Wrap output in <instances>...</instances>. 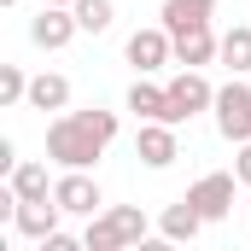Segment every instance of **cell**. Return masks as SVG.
Instances as JSON below:
<instances>
[{
  "instance_id": "8992f818",
  "label": "cell",
  "mask_w": 251,
  "mask_h": 251,
  "mask_svg": "<svg viewBox=\"0 0 251 251\" xmlns=\"http://www.w3.org/2000/svg\"><path fill=\"white\" fill-rule=\"evenodd\" d=\"M53 199H59L64 216H100L105 210V193H100V181L88 170H64L59 181H53Z\"/></svg>"
},
{
  "instance_id": "6da1fadb",
  "label": "cell",
  "mask_w": 251,
  "mask_h": 251,
  "mask_svg": "<svg viewBox=\"0 0 251 251\" xmlns=\"http://www.w3.org/2000/svg\"><path fill=\"white\" fill-rule=\"evenodd\" d=\"M111 140H117V111H100V105H88V111H59V117L47 123V158H53L59 170H94Z\"/></svg>"
},
{
  "instance_id": "ffe728a7",
  "label": "cell",
  "mask_w": 251,
  "mask_h": 251,
  "mask_svg": "<svg viewBox=\"0 0 251 251\" xmlns=\"http://www.w3.org/2000/svg\"><path fill=\"white\" fill-rule=\"evenodd\" d=\"M234 176H240V187H251V140H240V152H234Z\"/></svg>"
},
{
  "instance_id": "5b68a950",
  "label": "cell",
  "mask_w": 251,
  "mask_h": 251,
  "mask_svg": "<svg viewBox=\"0 0 251 251\" xmlns=\"http://www.w3.org/2000/svg\"><path fill=\"white\" fill-rule=\"evenodd\" d=\"M123 59L134 64V76H152V70H164V64H176V35L158 24V29H134L123 41Z\"/></svg>"
},
{
  "instance_id": "7402d4cb",
  "label": "cell",
  "mask_w": 251,
  "mask_h": 251,
  "mask_svg": "<svg viewBox=\"0 0 251 251\" xmlns=\"http://www.w3.org/2000/svg\"><path fill=\"white\" fill-rule=\"evenodd\" d=\"M41 6H76V0H41Z\"/></svg>"
},
{
  "instance_id": "7a4b0ae2",
  "label": "cell",
  "mask_w": 251,
  "mask_h": 251,
  "mask_svg": "<svg viewBox=\"0 0 251 251\" xmlns=\"http://www.w3.org/2000/svg\"><path fill=\"white\" fill-rule=\"evenodd\" d=\"M152 222L140 204H105L100 216H88V234H82V251H123V246H146Z\"/></svg>"
},
{
  "instance_id": "4fadbf2b",
  "label": "cell",
  "mask_w": 251,
  "mask_h": 251,
  "mask_svg": "<svg viewBox=\"0 0 251 251\" xmlns=\"http://www.w3.org/2000/svg\"><path fill=\"white\" fill-rule=\"evenodd\" d=\"M210 18H216V0H164V6H158V24H164L170 35L199 29V24H210Z\"/></svg>"
},
{
  "instance_id": "30bf717a",
  "label": "cell",
  "mask_w": 251,
  "mask_h": 251,
  "mask_svg": "<svg viewBox=\"0 0 251 251\" xmlns=\"http://www.w3.org/2000/svg\"><path fill=\"white\" fill-rule=\"evenodd\" d=\"M59 199H18V216H12V228H18V234H24V240H35V246H41V240H53V234H59Z\"/></svg>"
},
{
  "instance_id": "5bb4252c",
  "label": "cell",
  "mask_w": 251,
  "mask_h": 251,
  "mask_svg": "<svg viewBox=\"0 0 251 251\" xmlns=\"http://www.w3.org/2000/svg\"><path fill=\"white\" fill-rule=\"evenodd\" d=\"M29 105L35 111H70V76H59V70H41V76H29Z\"/></svg>"
},
{
  "instance_id": "d6986e66",
  "label": "cell",
  "mask_w": 251,
  "mask_h": 251,
  "mask_svg": "<svg viewBox=\"0 0 251 251\" xmlns=\"http://www.w3.org/2000/svg\"><path fill=\"white\" fill-rule=\"evenodd\" d=\"M0 105H6V111L29 105V76H24V64H0Z\"/></svg>"
},
{
  "instance_id": "e0dca14e",
  "label": "cell",
  "mask_w": 251,
  "mask_h": 251,
  "mask_svg": "<svg viewBox=\"0 0 251 251\" xmlns=\"http://www.w3.org/2000/svg\"><path fill=\"white\" fill-rule=\"evenodd\" d=\"M70 12H76V24H82V35H105V29L117 24V6H111V0H76Z\"/></svg>"
},
{
  "instance_id": "ba28073f",
  "label": "cell",
  "mask_w": 251,
  "mask_h": 251,
  "mask_svg": "<svg viewBox=\"0 0 251 251\" xmlns=\"http://www.w3.org/2000/svg\"><path fill=\"white\" fill-rule=\"evenodd\" d=\"M234 187H240L234 170H210V176H199V181L187 187V199L204 210V222H222V216L234 210Z\"/></svg>"
},
{
  "instance_id": "9a60e30c",
  "label": "cell",
  "mask_w": 251,
  "mask_h": 251,
  "mask_svg": "<svg viewBox=\"0 0 251 251\" xmlns=\"http://www.w3.org/2000/svg\"><path fill=\"white\" fill-rule=\"evenodd\" d=\"M128 111H134L140 123H164V117H170V88L134 76V88H128Z\"/></svg>"
},
{
  "instance_id": "44dd1931",
  "label": "cell",
  "mask_w": 251,
  "mask_h": 251,
  "mask_svg": "<svg viewBox=\"0 0 251 251\" xmlns=\"http://www.w3.org/2000/svg\"><path fill=\"white\" fill-rule=\"evenodd\" d=\"M12 170H18V146H12V140H0V176H12Z\"/></svg>"
},
{
  "instance_id": "9c48e42d",
  "label": "cell",
  "mask_w": 251,
  "mask_h": 251,
  "mask_svg": "<svg viewBox=\"0 0 251 251\" xmlns=\"http://www.w3.org/2000/svg\"><path fill=\"white\" fill-rule=\"evenodd\" d=\"M134 158L146 170H170L181 158V140H176V123H140L134 128Z\"/></svg>"
},
{
  "instance_id": "8fae6325",
  "label": "cell",
  "mask_w": 251,
  "mask_h": 251,
  "mask_svg": "<svg viewBox=\"0 0 251 251\" xmlns=\"http://www.w3.org/2000/svg\"><path fill=\"white\" fill-rule=\"evenodd\" d=\"M204 228H210V222H204V210L193 204L187 193H181V199H176V204H170V210L158 216V234H164L170 246H193V240H199Z\"/></svg>"
},
{
  "instance_id": "277c9868",
  "label": "cell",
  "mask_w": 251,
  "mask_h": 251,
  "mask_svg": "<svg viewBox=\"0 0 251 251\" xmlns=\"http://www.w3.org/2000/svg\"><path fill=\"white\" fill-rule=\"evenodd\" d=\"M164 88H170V117H164V123H176V128L193 123L199 111H210V105H216V88H210V76H204V70H187V64H181V70H176Z\"/></svg>"
},
{
  "instance_id": "52a82bcc",
  "label": "cell",
  "mask_w": 251,
  "mask_h": 251,
  "mask_svg": "<svg viewBox=\"0 0 251 251\" xmlns=\"http://www.w3.org/2000/svg\"><path fill=\"white\" fill-rule=\"evenodd\" d=\"M76 35H82V24H76L70 6H41V12L29 18V41H35L41 53H59V47H70Z\"/></svg>"
},
{
  "instance_id": "ac0fdd59",
  "label": "cell",
  "mask_w": 251,
  "mask_h": 251,
  "mask_svg": "<svg viewBox=\"0 0 251 251\" xmlns=\"http://www.w3.org/2000/svg\"><path fill=\"white\" fill-rule=\"evenodd\" d=\"M222 64H228L234 76L251 70V24H234V29L222 35Z\"/></svg>"
},
{
  "instance_id": "3957f363",
  "label": "cell",
  "mask_w": 251,
  "mask_h": 251,
  "mask_svg": "<svg viewBox=\"0 0 251 251\" xmlns=\"http://www.w3.org/2000/svg\"><path fill=\"white\" fill-rule=\"evenodd\" d=\"M210 117H216V134H222L228 146L251 140V82H246V76H234V82H222V88H216Z\"/></svg>"
},
{
  "instance_id": "603a6c76",
  "label": "cell",
  "mask_w": 251,
  "mask_h": 251,
  "mask_svg": "<svg viewBox=\"0 0 251 251\" xmlns=\"http://www.w3.org/2000/svg\"><path fill=\"white\" fill-rule=\"evenodd\" d=\"M0 6H18V0H0Z\"/></svg>"
},
{
  "instance_id": "7c38bea8",
  "label": "cell",
  "mask_w": 251,
  "mask_h": 251,
  "mask_svg": "<svg viewBox=\"0 0 251 251\" xmlns=\"http://www.w3.org/2000/svg\"><path fill=\"white\" fill-rule=\"evenodd\" d=\"M222 59V35L210 29V24H199V29H181L176 35V64H187V70H204V64Z\"/></svg>"
},
{
  "instance_id": "2e32d148",
  "label": "cell",
  "mask_w": 251,
  "mask_h": 251,
  "mask_svg": "<svg viewBox=\"0 0 251 251\" xmlns=\"http://www.w3.org/2000/svg\"><path fill=\"white\" fill-rule=\"evenodd\" d=\"M18 199H53V181H47V164H35V158H18V170L6 176Z\"/></svg>"
}]
</instances>
